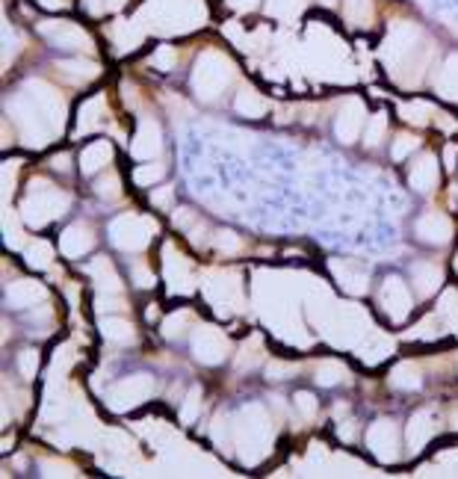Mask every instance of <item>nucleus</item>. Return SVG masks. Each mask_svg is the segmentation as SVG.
Segmentation results:
<instances>
[{
  "label": "nucleus",
  "instance_id": "obj_1",
  "mask_svg": "<svg viewBox=\"0 0 458 479\" xmlns=\"http://www.w3.org/2000/svg\"><path fill=\"white\" fill-rule=\"evenodd\" d=\"M6 113L21 127V140L30 149H44L53 136L62 131V116L66 104L48 83L30 80L21 92H15L6 104Z\"/></svg>",
  "mask_w": 458,
  "mask_h": 479
},
{
  "label": "nucleus",
  "instance_id": "obj_2",
  "mask_svg": "<svg viewBox=\"0 0 458 479\" xmlns=\"http://www.w3.org/2000/svg\"><path fill=\"white\" fill-rule=\"evenodd\" d=\"M435 57V48L429 42V36L420 30L417 24L399 21L388 30V39L382 45V60L388 66L390 77L399 86H417L423 80V71Z\"/></svg>",
  "mask_w": 458,
  "mask_h": 479
},
{
  "label": "nucleus",
  "instance_id": "obj_3",
  "mask_svg": "<svg viewBox=\"0 0 458 479\" xmlns=\"http://www.w3.org/2000/svg\"><path fill=\"white\" fill-rule=\"evenodd\" d=\"M68 207H71V196L66 190L53 187V183L44 178H33L21 205V219L33 228H44L48 223H53V219L66 216Z\"/></svg>",
  "mask_w": 458,
  "mask_h": 479
},
{
  "label": "nucleus",
  "instance_id": "obj_4",
  "mask_svg": "<svg viewBox=\"0 0 458 479\" xmlns=\"http://www.w3.org/2000/svg\"><path fill=\"white\" fill-rule=\"evenodd\" d=\"M234 80V62L225 57L222 51H205L196 60V69H192V92H196L198 101H213L222 98V92L231 86Z\"/></svg>",
  "mask_w": 458,
  "mask_h": 479
},
{
  "label": "nucleus",
  "instance_id": "obj_5",
  "mask_svg": "<svg viewBox=\"0 0 458 479\" xmlns=\"http://www.w3.org/2000/svg\"><path fill=\"white\" fill-rule=\"evenodd\" d=\"M160 234L157 219L142 216V214H125L109 223V240L122 252H142L149 243Z\"/></svg>",
  "mask_w": 458,
  "mask_h": 479
},
{
  "label": "nucleus",
  "instance_id": "obj_6",
  "mask_svg": "<svg viewBox=\"0 0 458 479\" xmlns=\"http://www.w3.org/2000/svg\"><path fill=\"white\" fill-rule=\"evenodd\" d=\"M154 394V379L145 373L127 376V379L116 382L113 388L107 391V409L109 411H131L136 405H142Z\"/></svg>",
  "mask_w": 458,
  "mask_h": 479
},
{
  "label": "nucleus",
  "instance_id": "obj_7",
  "mask_svg": "<svg viewBox=\"0 0 458 479\" xmlns=\"http://www.w3.org/2000/svg\"><path fill=\"white\" fill-rule=\"evenodd\" d=\"M163 272H166V284L172 296H189V293H196V270H192V264L178 252L175 243L163 246Z\"/></svg>",
  "mask_w": 458,
  "mask_h": 479
},
{
  "label": "nucleus",
  "instance_id": "obj_8",
  "mask_svg": "<svg viewBox=\"0 0 458 479\" xmlns=\"http://www.w3.org/2000/svg\"><path fill=\"white\" fill-rule=\"evenodd\" d=\"M379 308L382 314L390 322H406L411 317V308H414V299H411V288L399 275H388L382 281L379 290Z\"/></svg>",
  "mask_w": 458,
  "mask_h": 479
},
{
  "label": "nucleus",
  "instance_id": "obj_9",
  "mask_svg": "<svg viewBox=\"0 0 458 479\" xmlns=\"http://www.w3.org/2000/svg\"><path fill=\"white\" fill-rule=\"evenodd\" d=\"M228 353H231V344H228V337L216 326L192 329V355H196V361L216 367L225 361Z\"/></svg>",
  "mask_w": 458,
  "mask_h": 479
},
{
  "label": "nucleus",
  "instance_id": "obj_10",
  "mask_svg": "<svg viewBox=\"0 0 458 479\" xmlns=\"http://www.w3.org/2000/svg\"><path fill=\"white\" fill-rule=\"evenodd\" d=\"M366 450L382 465H393L399 459V429L390 418H379L366 429Z\"/></svg>",
  "mask_w": 458,
  "mask_h": 479
},
{
  "label": "nucleus",
  "instance_id": "obj_11",
  "mask_svg": "<svg viewBox=\"0 0 458 479\" xmlns=\"http://www.w3.org/2000/svg\"><path fill=\"white\" fill-rule=\"evenodd\" d=\"M39 30H42L44 39H51L62 51H86L89 53L92 48H95L92 36L75 21H44Z\"/></svg>",
  "mask_w": 458,
  "mask_h": 479
},
{
  "label": "nucleus",
  "instance_id": "obj_12",
  "mask_svg": "<svg viewBox=\"0 0 458 479\" xmlns=\"http://www.w3.org/2000/svg\"><path fill=\"white\" fill-rule=\"evenodd\" d=\"M366 127V110L361 98H346L334 116V134L343 145H355Z\"/></svg>",
  "mask_w": 458,
  "mask_h": 479
},
{
  "label": "nucleus",
  "instance_id": "obj_13",
  "mask_svg": "<svg viewBox=\"0 0 458 479\" xmlns=\"http://www.w3.org/2000/svg\"><path fill=\"white\" fill-rule=\"evenodd\" d=\"M328 270L337 279V284L352 293V296H364L366 290H370V270L361 264V261H352V257H334L332 264H328Z\"/></svg>",
  "mask_w": 458,
  "mask_h": 479
},
{
  "label": "nucleus",
  "instance_id": "obj_14",
  "mask_svg": "<svg viewBox=\"0 0 458 479\" xmlns=\"http://www.w3.org/2000/svg\"><path fill=\"white\" fill-rule=\"evenodd\" d=\"M414 234L426 246H446L453 237V219L441 210H426L414 223Z\"/></svg>",
  "mask_w": 458,
  "mask_h": 479
},
{
  "label": "nucleus",
  "instance_id": "obj_15",
  "mask_svg": "<svg viewBox=\"0 0 458 479\" xmlns=\"http://www.w3.org/2000/svg\"><path fill=\"white\" fill-rule=\"evenodd\" d=\"M163 151V131L154 118H140L136 125V134H133V145H131V154L136 160H151L157 158Z\"/></svg>",
  "mask_w": 458,
  "mask_h": 479
},
{
  "label": "nucleus",
  "instance_id": "obj_16",
  "mask_svg": "<svg viewBox=\"0 0 458 479\" xmlns=\"http://www.w3.org/2000/svg\"><path fill=\"white\" fill-rule=\"evenodd\" d=\"M411 284H414L417 296L432 299L444 284V266L435 261H414L411 264Z\"/></svg>",
  "mask_w": 458,
  "mask_h": 479
},
{
  "label": "nucleus",
  "instance_id": "obj_17",
  "mask_svg": "<svg viewBox=\"0 0 458 479\" xmlns=\"http://www.w3.org/2000/svg\"><path fill=\"white\" fill-rule=\"evenodd\" d=\"M435 432H438V418H435V411H417V414H411V420H408V429H406V435H408V453L414 456L420 453L429 441L435 438Z\"/></svg>",
  "mask_w": 458,
  "mask_h": 479
},
{
  "label": "nucleus",
  "instance_id": "obj_18",
  "mask_svg": "<svg viewBox=\"0 0 458 479\" xmlns=\"http://www.w3.org/2000/svg\"><path fill=\"white\" fill-rule=\"evenodd\" d=\"M441 181V172H438L435 154H420V158L408 166V187L417 192H432Z\"/></svg>",
  "mask_w": 458,
  "mask_h": 479
},
{
  "label": "nucleus",
  "instance_id": "obj_19",
  "mask_svg": "<svg viewBox=\"0 0 458 479\" xmlns=\"http://www.w3.org/2000/svg\"><path fill=\"white\" fill-rule=\"evenodd\" d=\"M92 246H95V231L86 223L68 225L60 237V252L66 257H84L86 252H92Z\"/></svg>",
  "mask_w": 458,
  "mask_h": 479
},
{
  "label": "nucleus",
  "instance_id": "obj_20",
  "mask_svg": "<svg viewBox=\"0 0 458 479\" xmlns=\"http://www.w3.org/2000/svg\"><path fill=\"white\" fill-rule=\"evenodd\" d=\"M6 308H12V311H27V308H33L36 302H42L44 299V288L39 281H30V279H18L12 281L6 288Z\"/></svg>",
  "mask_w": 458,
  "mask_h": 479
},
{
  "label": "nucleus",
  "instance_id": "obj_21",
  "mask_svg": "<svg viewBox=\"0 0 458 479\" xmlns=\"http://www.w3.org/2000/svg\"><path fill=\"white\" fill-rule=\"evenodd\" d=\"M86 272L92 275V281L98 284V290L104 293V296H122L125 284H122V279H118L116 266L109 264L107 257H95V261L86 266Z\"/></svg>",
  "mask_w": 458,
  "mask_h": 479
},
{
  "label": "nucleus",
  "instance_id": "obj_22",
  "mask_svg": "<svg viewBox=\"0 0 458 479\" xmlns=\"http://www.w3.org/2000/svg\"><path fill=\"white\" fill-rule=\"evenodd\" d=\"M113 163V142L107 140H98V142H89L84 151H80V172L84 175H98L100 169Z\"/></svg>",
  "mask_w": 458,
  "mask_h": 479
},
{
  "label": "nucleus",
  "instance_id": "obj_23",
  "mask_svg": "<svg viewBox=\"0 0 458 479\" xmlns=\"http://www.w3.org/2000/svg\"><path fill=\"white\" fill-rule=\"evenodd\" d=\"M100 335H104L109 344L125 346V344H133V340H136V329H133L131 320L104 314V317H100Z\"/></svg>",
  "mask_w": 458,
  "mask_h": 479
},
{
  "label": "nucleus",
  "instance_id": "obj_24",
  "mask_svg": "<svg viewBox=\"0 0 458 479\" xmlns=\"http://www.w3.org/2000/svg\"><path fill=\"white\" fill-rule=\"evenodd\" d=\"M234 107H237V113L245 116V118H263V116L269 113V101L263 98L258 89H252V86H243L240 89V95H237Z\"/></svg>",
  "mask_w": 458,
  "mask_h": 479
},
{
  "label": "nucleus",
  "instance_id": "obj_25",
  "mask_svg": "<svg viewBox=\"0 0 458 479\" xmlns=\"http://www.w3.org/2000/svg\"><path fill=\"white\" fill-rule=\"evenodd\" d=\"M390 388L397 391H420L423 388V373H420L417 364L402 361L390 370Z\"/></svg>",
  "mask_w": 458,
  "mask_h": 479
},
{
  "label": "nucleus",
  "instance_id": "obj_26",
  "mask_svg": "<svg viewBox=\"0 0 458 479\" xmlns=\"http://www.w3.org/2000/svg\"><path fill=\"white\" fill-rule=\"evenodd\" d=\"M435 92L446 101H458V53L441 66L435 77Z\"/></svg>",
  "mask_w": 458,
  "mask_h": 479
},
{
  "label": "nucleus",
  "instance_id": "obj_27",
  "mask_svg": "<svg viewBox=\"0 0 458 479\" xmlns=\"http://www.w3.org/2000/svg\"><path fill=\"white\" fill-rule=\"evenodd\" d=\"M104 113H107V101H104V95L89 98L86 104L80 107L77 134H89V131H95V127H100V118H104Z\"/></svg>",
  "mask_w": 458,
  "mask_h": 479
},
{
  "label": "nucleus",
  "instance_id": "obj_28",
  "mask_svg": "<svg viewBox=\"0 0 458 479\" xmlns=\"http://www.w3.org/2000/svg\"><path fill=\"white\" fill-rule=\"evenodd\" d=\"M57 71H62L71 83H80V86L100 75L95 62H86V60H62V62H57Z\"/></svg>",
  "mask_w": 458,
  "mask_h": 479
},
{
  "label": "nucleus",
  "instance_id": "obj_29",
  "mask_svg": "<svg viewBox=\"0 0 458 479\" xmlns=\"http://www.w3.org/2000/svg\"><path fill=\"white\" fill-rule=\"evenodd\" d=\"M314 379L317 385H323V388H334V385L350 379V370H346V364L341 361H319L314 370Z\"/></svg>",
  "mask_w": 458,
  "mask_h": 479
},
{
  "label": "nucleus",
  "instance_id": "obj_30",
  "mask_svg": "<svg viewBox=\"0 0 458 479\" xmlns=\"http://www.w3.org/2000/svg\"><path fill=\"white\" fill-rule=\"evenodd\" d=\"M343 15L352 27L373 24V0H343Z\"/></svg>",
  "mask_w": 458,
  "mask_h": 479
},
{
  "label": "nucleus",
  "instance_id": "obj_31",
  "mask_svg": "<svg viewBox=\"0 0 458 479\" xmlns=\"http://www.w3.org/2000/svg\"><path fill=\"white\" fill-rule=\"evenodd\" d=\"M24 257L33 270H48L51 261H53V246L48 243V240H33V243L24 248Z\"/></svg>",
  "mask_w": 458,
  "mask_h": 479
},
{
  "label": "nucleus",
  "instance_id": "obj_32",
  "mask_svg": "<svg viewBox=\"0 0 458 479\" xmlns=\"http://www.w3.org/2000/svg\"><path fill=\"white\" fill-rule=\"evenodd\" d=\"M384 134H388V113H375L373 118H366L364 145L366 149H379V145L384 142Z\"/></svg>",
  "mask_w": 458,
  "mask_h": 479
},
{
  "label": "nucleus",
  "instance_id": "obj_33",
  "mask_svg": "<svg viewBox=\"0 0 458 479\" xmlns=\"http://www.w3.org/2000/svg\"><path fill=\"white\" fill-rule=\"evenodd\" d=\"M399 113H402V118H406L408 125H429L435 118V110H432V104H426V101H411V104H402L399 107Z\"/></svg>",
  "mask_w": 458,
  "mask_h": 479
},
{
  "label": "nucleus",
  "instance_id": "obj_34",
  "mask_svg": "<svg viewBox=\"0 0 458 479\" xmlns=\"http://www.w3.org/2000/svg\"><path fill=\"white\" fill-rule=\"evenodd\" d=\"M192 326V314L189 311H178V314H172L169 320H163V337L166 340H181L187 335V329ZM196 329V326H192Z\"/></svg>",
  "mask_w": 458,
  "mask_h": 479
},
{
  "label": "nucleus",
  "instance_id": "obj_35",
  "mask_svg": "<svg viewBox=\"0 0 458 479\" xmlns=\"http://www.w3.org/2000/svg\"><path fill=\"white\" fill-rule=\"evenodd\" d=\"M213 246H216V252H222V255H240L243 252V237L237 231H231V228H222V231L213 234Z\"/></svg>",
  "mask_w": 458,
  "mask_h": 479
},
{
  "label": "nucleus",
  "instance_id": "obj_36",
  "mask_svg": "<svg viewBox=\"0 0 458 479\" xmlns=\"http://www.w3.org/2000/svg\"><path fill=\"white\" fill-rule=\"evenodd\" d=\"M166 178V166L163 163H149V166H140V169L133 172V181L140 183V187H151V183H157Z\"/></svg>",
  "mask_w": 458,
  "mask_h": 479
},
{
  "label": "nucleus",
  "instance_id": "obj_37",
  "mask_svg": "<svg viewBox=\"0 0 458 479\" xmlns=\"http://www.w3.org/2000/svg\"><path fill=\"white\" fill-rule=\"evenodd\" d=\"M305 0H267V12L275 18H293L301 12Z\"/></svg>",
  "mask_w": 458,
  "mask_h": 479
},
{
  "label": "nucleus",
  "instance_id": "obj_38",
  "mask_svg": "<svg viewBox=\"0 0 458 479\" xmlns=\"http://www.w3.org/2000/svg\"><path fill=\"white\" fill-rule=\"evenodd\" d=\"M201 411V388H189V394L183 397V405H181V423H189L198 418Z\"/></svg>",
  "mask_w": 458,
  "mask_h": 479
},
{
  "label": "nucleus",
  "instance_id": "obj_39",
  "mask_svg": "<svg viewBox=\"0 0 458 479\" xmlns=\"http://www.w3.org/2000/svg\"><path fill=\"white\" fill-rule=\"evenodd\" d=\"M420 149V140L417 136H411V134H399L397 140H393L390 145V158L393 160H406L411 151H417Z\"/></svg>",
  "mask_w": 458,
  "mask_h": 479
},
{
  "label": "nucleus",
  "instance_id": "obj_40",
  "mask_svg": "<svg viewBox=\"0 0 458 479\" xmlns=\"http://www.w3.org/2000/svg\"><path fill=\"white\" fill-rule=\"evenodd\" d=\"M18 370H21L24 379H33L36 370H39V353L36 349H21L18 353Z\"/></svg>",
  "mask_w": 458,
  "mask_h": 479
},
{
  "label": "nucleus",
  "instance_id": "obj_41",
  "mask_svg": "<svg viewBox=\"0 0 458 479\" xmlns=\"http://www.w3.org/2000/svg\"><path fill=\"white\" fill-rule=\"evenodd\" d=\"M441 317L446 320V326H450L453 331H458V293L450 290L441 302Z\"/></svg>",
  "mask_w": 458,
  "mask_h": 479
},
{
  "label": "nucleus",
  "instance_id": "obj_42",
  "mask_svg": "<svg viewBox=\"0 0 458 479\" xmlns=\"http://www.w3.org/2000/svg\"><path fill=\"white\" fill-rule=\"evenodd\" d=\"M293 405H296V411L301 414L305 420H310V418H317V397L314 394H308V391H299L296 397H293Z\"/></svg>",
  "mask_w": 458,
  "mask_h": 479
},
{
  "label": "nucleus",
  "instance_id": "obj_43",
  "mask_svg": "<svg viewBox=\"0 0 458 479\" xmlns=\"http://www.w3.org/2000/svg\"><path fill=\"white\" fill-rule=\"evenodd\" d=\"M175 62H178V53H175V48H169V45L157 48V53L151 57V66L157 71H172L175 69Z\"/></svg>",
  "mask_w": 458,
  "mask_h": 479
},
{
  "label": "nucleus",
  "instance_id": "obj_44",
  "mask_svg": "<svg viewBox=\"0 0 458 479\" xmlns=\"http://www.w3.org/2000/svg\"><path fill=\"white\" fill-rule=\"evenodd\" d=\"M131 279H133L136 288H142V290L154 288V272H151V266L142 264V261H136V264L131 266Z\"/></svg>",
  "mask_w": 458,
  "mask_h": 479
},
{
  "label": "nucleus",
  "instance_id": "obj_45",
  "mask_svg": "<svg viewBox=\"0 0 458 479\" xmlns=\"http://www.w3.org/2000/svg\"><path fill=\"white\" fill-rule=\"evenodd\" d=\"M258 361H261V340L254 337L249 349L243 346V358H237V370H252Z\"/></svg>",
  "mask_w": 458,
  "mask_h": 479
},
{
  "label": "nucleus",
  "instance_id": "obj_46",
  "mask_svg": "<svg viewBox=\"0 0 458 479\" xmlns=\"http://www.w3.org/2000/svg\"><path fill=\"white\" fill-rule=\"evenodd\" d=\"M296 376V364H284V361H269L267 364V379L272 382H284Z\"/></svg>",
  "mask_w": 458,
  "mask_h": 479
},
{
  "label": "nucleus",
  "instance_id": "obj_47",
  "mask_svg": "<svg viewBox=\"0 0 458 479\" xmlns=\"http://www.w3.org/2000/svg\"><path fill=\"white\" fill-rule=\"evenodd\" d=\"M118 190H122V183H118L116 175H107V178H100L95 183V192L100 199H118Z\"/></svg>",
  "mask_w": 458,
  "mask_h": 479
},
{
  "label": "nucleus",
  "instance_id": "obj_48",
  "mask_svg": "<svg viewBox=\"0 0 458 479\" xmlns=\"http://www.w3.org/2000/svg\"><path fill=\"white\" fill-rule=\"evenodd\" d=\"M4 231H6V246H21V228H18L15 216L6 210V219H4Z\"/></svg>",
  "mask_w": 458,
  "mask_h": 479
},
{
  "label": "nucleus",
  "instance_id": "obj_49",
  "mask_svg": "<svg viewBox=\"0 0 458 479\" xmlns=\"http://www.w3.org/2000/svg\"><path fill=\"white\" fill-rule=\"evenodd\" d=\"M86 6L92 15H104V12H113L118 6H125V0H89Z\"/></svg>",
  "mask_w": 458,
  "mask_h": 479
},
{
  "label": "nucleus",
  "instance_id": "obj_50",
  "mask_svg": "<svg viewBox=\"0 0 458 479\" xmlns=\"http://www.w3.org/2000/svg\"><path fill=\"white\" fill-rule=\"evenodd\" d=\"M18 160H6L4 163V196H12V187H15V172H18Z\"/></svg>",
  "mask_w": 458,
  "mask_h": 479
},
{
  "label": "nucleus",
  "instance_id": "obj_51",
  "mask_svg": "<svg viewBox=\"0 0 458 479\" xmlns=\"http://www.w3.org/2000/svg\"><path fill=\"white\" fill-rule=\"evenodd\" d=\"M172 192H175L172 187L151 190V205H154V207H163V210H166V207H172Z\"/></svg>",
  "mask_w": 458,
  "mask_h": 479
},
{
  "label": "nucleus",
  "instance_id": "obj_52",
  "mask_svg": "<svg viewBox=\"0 0 458 479\" xmlns=\"http://www.w3.org/2000/svg\"><path fill=\"white\" fill-rule=\"evenodd\" d=\"M228 6L237 9V12H252V9L261 6V0H228Z\"/></svg>",
  "mask_w": 458,
  "mask_h": 479
},
{
  "label": "nucleus",
  "instance_id": "obj_53",
  "mask_svg": "<svg viewBox=\"0 0 458 479\" xmlns=\"http://www.w3.org/2000/svg\"><path fill=\"white\" fill-rule=\"evenodd\" d=\"M337 435H341L343 441H355V435H358V432H355V420L341 423V426H337Z\"/></svg>",
  "mask_w": 458,
  "mask_h": 479
},
{
  "label": "nucleus",
  "instance_id": "obj_54",
  "mask_svg": "<svg viewBox=\"0 0 458 479\" xmlns=\"http://www.w3.org/2000/svg\"><path fill=\"white\" fill-rule=\"evenodd\" d=\"M455 160H458V145L450 142L444 149V166H446V169H455Z\"/></svg>",
  "mask_w": 458,
  "mask_h": 479
},
{
  "label": "nucleus",
  "instance_id": "obj_55",
  "mask_svg": "<svg viewBox=\"0 0 458 479\" xmlns=\"http://www.w3.org/2000/svg\"><path fill=\"white\" fill-rule=\"evenodd\" d=\"M68 163H71V158H68V154H60V158H53V169H60V172H68Z\"/></svg>",
  "mask_w": 458,
  "mask_h": 479
},
{
  "label": "nucleus",
  "instance_id": "obj_56",
  "mask_svg": "<svg viewBox=\"0 0 458 479\" xmlns=\"http://www.w3.org/2000/svg\"><path fill=\"white\" fill-rule=\"evenodd\" d=\"M39 4L48 9H62V6H68V0H39Z\"/></svg>",
  "mask_w": 458,
  "mask_h": 479
},
{
  "label": "nucleus",
  "instance_id": "obj_57",
  "mask_svg": "<svg viewBox=\"0 0 458 479\" xmlns=\"http://www.w3.org/2000/svg\"><path fill=\"white\" fill-rule=\"evenodd\" d=\"M319 4H323V6H334L337 0H319Z\"/></svg>",
  "mask_w": 458,
  "mask_h": 479
},
{
  "label": "nucleus",
  "instance_id": "obj_58",
  "mask_svg": "<svg viewBox=\"0 0 458 479\" xmlns=\"http://www.w3.org/2000/svg\"><path fill=\"white\" fill-rule=\"evenodd\" d=\"M453 266H455V272H458V252H455V257H453Z\"/></svg>",
  "mask_w": 458,
  "mask_h": 479
},
{
  "label": "nucleus",
  "instance_id": "obj_59",
  "mask_svg": "<svg viewBox=\"0 0 458 479\" xmlns=\"http://www.w3.org/2000/svg\"><path fill=\"white\" fill-rule=\"evenodd\" d=\"M453 423H455V429H458V411L453 414Z\"/></svg>",
  "mask_w": 458,
  "mask_h": 479
},
{
  "label": "nucleus",
  "instance_id": "obj_60",
  "mask_svg": "<svg viewBox=\"0 0 458 479\" xmlns=\"http://www.w3.org/2000/svg\"><path fill=\"white\" fill-rule=\"evenodd\" d=\"M455 199H458V192H455Z\"/></svg>",
  "mask_w": 458,
  "mask_h": 479
}]
</instances>
